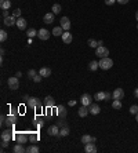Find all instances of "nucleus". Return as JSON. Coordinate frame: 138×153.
Instances as JSON below:
<instances>
[{"mask_svg": "<svg viewBox=\"0 0 138 153\" xmlns=\"http://www.w3.org/2000/svg\"><path fill=\"white\" fill-rule=\"evenodd\" d=\"M112 66H113V61H112L109 57L101 58V61H100V68H101V69H104V70H108V69H110Z\"/></svg>", "mask_w": 138, "mask_h": 153, "instance_id": "f257e3e1", "label": "nucleus"}, {"mask_svg": "<svg viewBox=\"0 0 138 153\" xmlns=\"http://www.w3.org/2000/svg\"><path fill=\"white\" fill-rule=\"evenodd\" d=\"M26 102H28V106H31L32 109H40L41 108L40 99L36 98V97H29V99H28Z\"/></svg>", "mask_w": 138, "mask_h": 153, "instance_id": "f03ea898", "label": "nucleus"}, {"mask_svg": "<svg viewBox=\"0 0 138 153\" xmlns=\"http://www.w3.org/2000/svg\"><path fill=\"white\" fill-rule=\"evenodd\" d=\"M95 55L100 57V58H105V57L109 55V50L106 48V47H104V46H98L95 48Z\"/></svg>", "mask_w": 138, "mask_h": 153, "instance_id": "7ed1b4c3", "label": "nucleus"}, {"mask_svg": "<svg viewBox=\"0 0 138 153\" xmlns=\"http://www.w3.org/2000/svg\"><path fill=\"white\" fill-rule=\"evenodd\" d=\"M7 84H9V88H11V90H18V88H19V80H18V77H17V76L9 77Z\"/></svg>", "mask_w": 138, "mask_h": 153, "instance_id": "20e7f679", "label": "nucleus"}, {"mask_svg": "<svg viewBox=\"0 0 138 153\" xmlns=\"http://www.w3.org/2000/svg\"><path fill=\"white\" fill-rule=\"evenodd\" d=\"M47 134L51 135V137H58L60 135V127H58V124H53L51 127H48Z\"/></svg>", "mask_w": 138, "mask_h": 153, "instance_id": "39448f33", "label": "nucleus"}, {"mask_svg": "<svg viewBox=\"0 0 138 153\" xmlns=\"http://www.w3.org/2000/svg\"><path fill=\"white\" fill-rule=\"evenodd\" d=\"M37 37H39L40 40H48V39H50V32L43 28L40 31H37Z\"/></svg>", "mask_w": 138, "mask_h": 153, "instance_id": "423d86ee", "label": "nucleus"}, {"mask_svg": "<svg viewBox=\"0 0 138 153\" xmlns=\"http://www.w3.org/2000/svg\"><path fill=\"white\" fill-rule=\"evenodd\" d=\"M80 101H82V105H84V106H90V105L92 104V97L90 94H83Z\"/></svg>", "mask_w": 138, "mask_h": 153, "instance_id": "0eeeda50", "label": "nucleus"}, {"mask_svg": "<svg viewBox=\"0 0 138 153\" xmlns=\"http://www.w3.org/2000/svg\"><path fill=\"white\" fill-rule=\"evenodd\" d=\"M61 37H62V41H64L65 44H70L72 40H73V36H72V33H70L69 31H65Z\"/></svg>", "mask_w": 138, "mask_h": 153, "instance_id": "6e6552de", "label": "nucleus"}, {"mask_svg": "<svg viewBox=\"0 0 138 153\" xmlns=\"http://www.w3.org/2000/svg\"><path fill=\"white\" fill-rule=\"evenodd\" d=\"M60 22H61L60 26L62 28L64 31H69V29H70V26H72V25H70V21H69L68 17H62Z\"/></svg>", "mask_w": 138, "mask_h": 153, "instance_id": "1a4fd4ad", "label": "nucleus"}, {"mask_svg": "<svg viewBox=\"0 0 138 153\" xmlns=\"http://www.w3.org/2000/svg\"><path fill=\"white\" fill-rule=\"evenodd\" d=\"M15 123H17V113H11V115H9L7 119H6V124H7L9 127H13Z\"/></svg>", "mask_w": 138, "mask_h": 153, "instance_id": "9d476101", "label": "nucleus"}, {"mask_svg": "<svg viewBox=\"0 0 138 153\" xmlns=\"http://www.w3.org/2000/svg\"><path fill=\"white\" fill-rule=\"evenodd\" d=\"M15 139L17 142H21V144H26L28 141H29V137L26 134H23V132H18V134L15 135Z\"/></svg>", "mask_w": 138, "mask_h": 153, "instance_id": "9b49d317", "label": "nucleus"}, {"mask_svg": "<svg viewBox=\"0 0 138 153\" xmlns=\"http://www.w3.org/2000/svg\"><path fill=\"white\" fill-rule=\"evenodd\" d=\"M84 150L87 153H95L97 152V146L94 142H90V144H84Z\"/></svg>", "mask_w": 138, "mask_h": 153, "instance_id": "f8f14e48", "label": "nucleus"}, {"mask_svg": "<svg viewBox=\"0 0 138 153\" xmlns=\"http://www.w3.org/2000/svg\"><path fill=\"white\" fill-rule=\"evenodd\" d=\"M44 105H46L47 108H54L55 106V101H54V98L51 97V95H47L46 98H44Z\"/></svg>", "mask_w": 138, "mask_h": 153, "instance_id": "ddd939ff", "label": "nucleus"}, {"mask_svg": "<svg viewBox=\"0 0 138 153\" xmlns=\"http://www.w3.org/2000/svg\"><path fill=\"white\" fill-rule=\"evenodd\" d=\"M112 97H113V99H123V97H124V90H123V88H116V90L113 91Z\"/></svg>", "mask_w": 138, "mask_h": 153, "instance_id": "4468645a", "label": "nucleus"}, {"mask_svg": "<svg viewBox=\"0 0 138 153\" xmlns=\"http://www.w3.org/2000/svg\"><path fill=\"white\" fill-rule=\"evenodd\" d=\"M26 19L22 18V17H19V18H17V26H18V29H21V31H23V29H26Z\"/></svg>", "mask_w": 138, "mask_h": 153, "instance_id": "2eb2a0df", "label": "nucleus"}, {"mask_svg": "<svg viewBox=\"0 0 138 153\" xmlns=\"http://www.w3.org/2000/svg\"><path fill=\"white\" fill-rule=\"evenodd\" d=\"M13 139V132L10 130H6L1 132V141H7V142H10V141Z\"/></svg>", "mask_w": 138, "mask_h": 153, "instance_id": "dca6fc26", "label": "nucleus"}, {"mask_svg": "<svg viewBox=\"0 0 138 153\" xmlns=\"http://www.w3.org/2000/svg\"><path fill=\"white\" fill-rule=\"evenodd\" d=\"M4 25H6V26H13V25H17V18L13 17V15H10V17L4 18Z\"/></svg>", "mask_w": 138, "mask_h": 153, "instance_id": "f3484780", "label": "nucleus"}, {"mask_svg": "<svg viewBox=\"0 0 138 153\" xmlns=\"http://www.w3.org/2000/svg\"><path fill=\"white\" fill-rule=\"evenodd\" d=\"M39 75L41 77H50L51 76V69L50 68H40V70H39Z\"/></svg>", "mask_w": 138, "mask_h": 153, "instance_id": "a211bd4d", "label": "nucleus"}, {"mask_svg": "<svg viewBox=\"0 0 138 153\" xmlns=\"http://www.w3.org/2000/svg\"><path fill=\"white\" fill-rule=\"evenodd\" d=\"M54 13H47L44 17H43V22L44 23H53L54 22Z\"/></svg>", "mask_w": 138, "mask_h": 153, "instance_id": "6ab92c4d", "label": "nucleus"}, {"mask_svg": "<svg viewBox=\"0 0 138 153\" xmlns=\"http://www.w3.org/2000/svg\"><path fill=\"white\" fill-rule=\"evenodd\" d=\"M95 141H97V138L95 137H91V135H83L82 137V142L83 144H90V142H94L95 144Z\"/></svg>", "mask_w": 138, "mask_h": 153, "instance_id": "aec40b11", "label": "nucleus"}, {"mask_svg": "<svg viewBox=\"0 0 138 153\" xmlns=\"http://www.w3.org/2000/svg\"><path fill=\"white\" fill-rule=\"evenodd\" d=\"M66 109H65V106H62V105H58V106H57V115H58V116L60 117H65L66 116Z\"/></svg>", "mask_w": 138, "mask_h": 153, "instance_id": "412c9836", "label": "nucleus"}, {"mask_svg": "<svg viewBox=\"0 0 138 153\" xmlns=\"http://www.w3.org/2000/svg\"><path fill=\"white\" fill-rule=\"evenodd\" d=\"M88 113H90V109H88L87 106L82 105V108L79 109V116H80V117H86Z\"/></svg>", "mask_w": 138, "mask_h": 153, "instance_id": "4be33fe9", "label": "nucleus"}, {"mask_svg": "<svg viewBox=\"0 0 138 153\" xmlns=\"http://www.w3.org/2000/svg\"><path fill=\"white\" fill-rule=\"evenodd\" d=\"M11 1L10 0H0V9L1 10H10Z\"/></svg>", "mask_w": 138, "mask_h": 153, "instance_id": "5701e85b", "label": "nucleus"}, {"mask_svg": "<svg viewBox=\"0 0 138 153\" xmlns=\"http://www.w3.org/2000/svg\"><path fill=\"white\" fill-rule=\"evenodd\" d=\"M100 112H101V108H100L97 104L90 105V113H91V115H98Z\"/></svg>", "mask_w": 138, "mask_h": 153, "instance_id": "b1692460", "label": "nucleus"}, {"mask_svg": "<svg viewBox=\"0 0 138 153\" xmlns=\"http://www.w3.org/2000/svg\"><path fill=\"white\" fill-rule=\"evenodd\" d=\"M15 153H23V152H26V149L23 148V144H21V142H18V144L14 146V149H13Z\"/></svg>", "mask_w": 138, "mask_h": 153, "instance_id": "393cba45", "label": "nucleus"}, {"mask_svg": "<svg viewBox=\"0 0 138 153\" xmlns=\"http://www.w3.org/2000/svg\"><path fill=\"white\" fill-rule=\"evenodd\" d=\"M105 97H106V91H98L94 98H95L97 101H105Z\"/></svg>", "mask_w": 138, "mask_h": 153, "instance_id": "a878e982", "label": "nucleus"}, {"mask_svg": "<svg viewBox=\"0 0 138 153\" xmlns=\"http://www.w3.org/2000/svg\"><path fill=\"white\" fill-rule=\"evenodd\" d=\"M39 146L37 145H31V146H28L26 148V152L28 153H39Z\"/></svg>", "mask_w": 138, "mask_h": 153, "instance_id": "bb28decb", "label": "nucleus"}, {"mask_svg": "<svg viewBox=\"0 0 138 153\" xmlns=\"http://www.w3.org/2000/svg\"><path fill=\"white\" fill-rule=\"evenodd\" d=\"M122 101L120 99H113V102H112V108L116 109V110H119V109H122Z\"/></svg>", "mask_w": 138, "mask_h": 153, "instance_id": "cd10ccee", "label": "nucleus"}, {"mask_svg": "<svg viewBox=\"0 0 138 153\" xmlns=\"http://www.w3.org/2000/svg\"><path fill=\"white\" fill-rule=\"evenodd\" d=\"M98 68H100V62H97V61H91V62L88 63V69H90V70H92V72H94V70H97Z\"/></svg>", "mask_w": 138, "mask_h": 153, "instance_id": "c85d7f7f", "label": "nucleus"}, {"mask_svg": "<svg viewBox=\"0 0 138 153\" xmlns=\"http://www.w3.org/2000/svg\"><path fill=\"white\" fill-rule=\"evenodd\" d=\"M62 33H64V29L61 26H55L54 29H53V35H54V36H62Z\"/></svg>", "mask_w": 138, "mask_h": 153, "instance_id": "c756f323", "label": "nucleus"}, {"mask_svg": "<svg viewBox=\"0 0 138 153\" xmlns=\"http://www.w3.org/2000/svg\"><path fill=\"white\" fill-rule=\"evenodd\" d=\"M61 4H58V3H55V4H53V7H51V11L54 14H60L61 13Z\"/></svg>", "mask_w": 138, "mask_h": 153, "instance_id": "7c9ffc66", "label": "nucleus"}, {"mask_svg": "<svg viewBox=\"0 0 138 153\" xmlns=\"http://www.w3.org/2000/svg\"><path fill=\"white\" fill-rule=\"evenodd\" d=\"M69 132H70V131H69V128H68L66 126L62 127V128L60 130V135H61V137H68Z\"/></svg>", "mask_w": 138, "mask_h": 153, "instance_id": "2f4dec72", "label": "nucleus"}, {"mask_svg": "<svg viewBox=\"0 0 138 153\" xmlns=\"http://www.w3.org/2000/svg\"><path fill=\"white\" fill-rule=\"evenodd\" d=\"M26 35H28V37H31V39H32V37L37 36V31H36V29H33V28H31V29L26 32Z\"/></svg>", "mask_w": 138, "mask_h": 153, "instance_id": "473e14b6", "label": "nucleus"}, {"mask_svg": "<svg viewBox=\"0 0 138 153\" xmlns=\"http://www.w3.org/2000/svg\"><path fill=\"white\" fill-rule=\"evenodd\" d=\"M7 40V32L4 31V29H1L0 31V41L3 43V41H6Z\"/></svg>", "mask_w": 138, "mask_h": 153, "instance_id": "72a5a7b5", "label": "nucleus"}, {"mask_svg": "<svg viewBox=\"0 0 138 153\" xmlns=\"http://www.w3.org/2000/svg\"><path fill=\"white\" fill-rule=\"evenodd\" d=\"M130 113L135 116L138 113V105H131V106H130Z\"/></svg>", "mask_w": 138, "mask_h": 153, "instance_id": "f704fd0d", "label": "nucleus"}, {"mask_svg": "<svg viewBox=\"0 0 138 153\" xmlns=\"http://www.w3.org/2000/svg\"><path fill=\"white\" fill-rule=\"evenodd\" d=\"M87 44L90 46V47H92V48H97V47H98V41H95V40H92V39H90V40L87 41Z\"/></svg>", "mask_w": 138, "mask_h": 153, "instance_id": "c9c22d12", "label": "nucleus"}, {"mask_svg": "<svg viewBox=\"0 0 138 153\" xmlns=\"http://www.w3.org/2000/svg\"><path fill=\"white\" fill-rule=\"evenodd\" d=\"M37 75V72L35 70V69H29V72H28V76L31 77V79H33V77Z\"/></svg>", "mask_w": 138, "mask_h": 153, "instance_id": "e433bc0d", "label": "nucleus"}, {"mask_svg": "<svg viewBox=\"0 0 138 153\" xmlns=\"http://www.w3.org/2000/svg\"><path fill=\"white\" fill-rule=\"evenodd\" d=\"M13 17H15V18H19V17H21V10H19V9L14 10V11H13Z\"/></svg>", "mask_w": 138, "mask_h": 153, "instance_id": "4c0bfd02", "label": "nucleus"}, {"mask_svg": "<svg viewBox=\"0 0 138 153\" xmlns=\"http://www.w3.org/2000/svg\"><path fill=\"white\" fill-rule=\"evenodd\" d=\"M41 79H43V77H41L40 75H39V73H37L36 76L33 77V81H35V83H40V81H41Z\"/></svg>", "mask_w": 138, "mask_h": 153, "instance_id": "58836bf2", "label": "nucleus"}, {"mask_svg": "<svg viewBox=\"0 0 138 153\" xmlns=\"http://www.w3.org/2000/svg\"><path fill=\"white\" fill-rule=\"evenodd\" d=\"M36 124H37L39 127L43 126V124H44V122H43V119H40V117H36Z\"/></svg>", "mask_w": 138, "mask_h": 153, "instance_id": "ea45409f", "label": "nucleus"}, {"mask_svg": "<svg viewBox=\"0 0 138 153\" xmlns=\"http://www.w3.org/2000/svg\"><path fill=\"white\" fill-rule=\"evenodd\" d=\"M116 3V0H105V4L106 6H113Z\"/></svg>", "mask_w": 138, "mask_h": 153, "instance_id": "a19ab883", "label": "nucleus"}, {"mask_svg": "<svg viewBox=\"0 0 138 153\" xmlns=\"http://www.w3.org/2000/svg\"><path fill=\"white\" fill-rule=\"evenodd\" d=\"M7 146H9V142H7V141H1V149L7 148Z\"/></svg>", "mask_w": 138, "mask_h": 153, "instance_id": "79ce46f5", "label": "nucleus"}, {"mask_svg": "<svg viewBox=\"0 0 138 153\" xmlns=\"http://www.w3.org/2000/svg\"><path fill=\"white\" fill-rule=\"evenodd\" d=\"M116 1H117L119 4H127V3H129L130 0H116Z\"/></svg>", "mask_w": 138, "mask_h": 153, "instance_id": "37998d69", "label": "nucleus"}, {"mask_svg": "<svg viewBox=\"0 0 138 153\" xmlns=\"http://www.w3.org/2000/svg\"><path fill=\"white\" fill-rule=\"evenodd\" d=\"M68 105L69 106H75V105H76V99H70V101L68 102Z\"/></svg>", "mask_w": 138, "mask_h": 153, "instance_id": "c03bdc74", "label": "nucleus"}, {"mask_svg": "<svg viewBox=\"0 0 138 153\" xmlns=\"http://www.w3.org/2000/svg\"><path fill=\"white\" fill-rule=\"evenodd\" d=\"M37 138H39V137H37V134H33V135H31V137H29V139H31V141H36Z\"/></svg>", "mask_w": 138, "mask_h": 153, "instance_id": "a18cd8bd", "label": "nucleus"}, {"mask_svg": "<svg viewBox=\"0 0 138 153\" xmlns=\"http://www.w3.org/2000/svg\"><path fill=\"white\" fill-rule=\"evenodd\" d=\"M7 17H10V15H9V10H3V18H7Z\"/></svg>", "mask_w": 138, "mask_h": 153, "instance_id": "49530a36", "label": "nucleus"}, {"mask_svg": "<svg viewBox=\"0 0 138 153\" xmlns=\"http://www.w3.org/2000/svg\"><path fill=\"white\" fill-rule=\"evenodd\" d=\"M110 97H112V95H110V93H106V97H105V101H108V99L110 98Z\"/></svg>", "mask_w": 138, "mask_h": 153, "instance_id": "de8ad7c7", "label": "nucleus"}, {"mask_svg": "<svg viewBox=\"0 0 138 153\" xmlns=\"http://www.w3.org/2000/svg\"><path fill=\"white\" fill-rule=\"evenodd\" d=\"M134 97H135V98H138V88H135V90H134Z\"/></svg>", "mask_w": 138, "mask_h": 153, "instance_id": "09e8293b", "label": "nucleus"}, {"mask_svg": "<svg viewBox=\"0 0 138 153\" xmlns=\"http://www.w3.org/2000/svg\"><path fill=\"white\" fill-rule=\"evenodd\" d=\"M58 127H61V128H62V127H65L64 122H60V123H58Z\"/></svg>", "mask_w": 138, "mask_h": 153, "instance_id": "8fccbe9b", "label": "nucleus"}, {"mask_svg": "<svg viewBox=\"0 0 138 153\" xmlns=\"http://www.w3.org/2000/svg\"><path fill=\"white\" fill-rule=\"evenodd\" d=\"M135 19H137V22H138V11L135 13Z\"/></svg>", "mask_w": 138, "mask_h": 153, "instance_id": "3c124183", "label": "nucleus"}, {"mask_svg": "<svg viewBox=\"0 0 138 153\" xmlns=\"http://www.w3.org/2000/svg\"><path fill=\"white\" fill-rule=\"evenodd\" d=\"M135 122L138 123V113H137V115H135Z\"/></svg>", "mask_w": 138, "mask_h": 153, "instance_id": "603ef678", "label": "nucleus"}, {"mask_svg": "<svg viewBox=\"0 0 138 153\" xmlns=\"http://www.w3.org/2000/svg\"><path fill=\"white\" fill-rule=\"evenodd\" d=\"M137 29H138V23H137Z\"/></svg>", "mask_w": 138, "mask_h": 153, "instance_id": "864d4df0", "label": "nucleus"}]
</instances>
